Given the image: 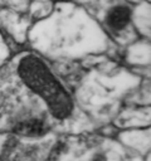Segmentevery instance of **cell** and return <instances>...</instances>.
<instances>
[{"instance_id": "obj_1", "label": "cell", "mask_w": 151, "mask_h": 161, "mask_svg": "<svg viewBox=\"0 0 151 161\" xmlns=\"http://www.w3.org/2000/svg\"><path fill=\"white\" fill-rule=\"evenodd\" d=\"M18 73L23 82L44 99L54 117L65 118L70 114L73 109L70 96L39 58L24 57L19 63Z\"/></svg>"}, {"instance_id": "obj_2", "label": "cell", "mask_w": 151, "mask_h": 161, "mask_svg": "<svg viewBox=\"0 0 151 161\" xmlns=\"http://www.w3.org/2000/svg\"><path fill=\"white\" fill-rule=\"evenodd\" d=\"M14 131L20 135V136H26V137H40L47 133V125L43 119L39 118H31L26 121L19 122Z\"/></svg>"}, {"instance_id": "obj_3", "label": "cell", "mask_w": 151, "mask_h": 161, "mask_svg": "<svg viewBox=\"0 0 151 161\" xmlns=\"http://www.w3.org/2000/svg\"><path fill=\"white\" fill-rule=\"evenodd\" d=\"M131 19V10L126 6H113L107 16H106V20H107V24L112 28V29H116V30H121L123 29L128 21Z\"/></svg>"}, {"instance_id": "obj_4", "label": "cell", "mask_w": 151, "mask_h": 161, "mask_svg": "<svg viewBox=\"0 0 151 161\" xmlns=\"http://www.w3.org/2000/svg\"><path fill=\"white\" fill-rule=\"evenodd\" d=\"M94 161H103V160H102V158H101V157H97V158H96V160H94Z\"/></svg>"}]
</instances>
